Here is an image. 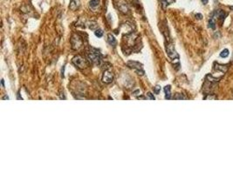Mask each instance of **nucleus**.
Masks as SVG:
<instances>
[{"mask_svg": "<svg viewBox=\"0 0 233 174\" xmlns=\"http://www.w3.org/2000/svg\"><path fill=\"white\" fill-rule=\"evenodd\" d=\"M87 57L90 62H92L94 64H100L101 63V54L98 50L91 48L90 51L87 52Z\"/></svg>", "mask_w": 233, "mask_h": 174, "instance_id": "f257e3e1", "label": "nucleus"}, {"mask_svg": "<svg viewBox=\"0 0 233 174\" xmlns=\"http://www.w3.org/2000/svg\"><path fill=\"white\" fill-rule=\"evenodd\" d=\"M72 64L74 65H76L78 68H81V69H84L87 66V62L86 59H84L83 58H81V56H76L72 58Z\"/></svg>", "mask_w": 233, "mask_h": 174, "instance_id": "f03ea898", "label": "nucleus"}, {"mask_svg": "<svg viewBox=\"0 0 233 174\" xmlns=\"http://www.w3.org/2000/svg\"><path fill=\"white\" fill-rule=\"evenodd\" d=\"M127 66L130 67V68H133L135 70L138 74H141V75H143L144 74V71L142 69V64L138 63V62H134V61H128L127 63Z\"/></svg>", "mask_w": 233, "mask_h": 174, "instance_id": "7ed1b4c3", "label": "nucleus"}, {"mask_svg": "<svg viewBox=\"0 0 233 174\" xmlns=\"http://www.w3.org/2000/svg\"><path fill=\"white\" fill-rule=\"evenodd\" d=\"M167 54L169 57V58H171L172 60H178L179 56L177 54V52L175 50V47L172 44H169L167 46Z\"/></svg>", "mask_w": 233, "mask_h": 174, "instance_id": "20e7f679", "label": "nucleus"}, {"mask_svg": "<svg viewBox=\"0 0 233 174\" xmlns=\"http://www.w3.org/2000/svg\"><path fill=\"white\" fill-rule=\"evenodd\" d=\"M71 42H72V46L73 49H79V47L82 45L81 38H79V36H77V35H73V36H72Z\"/></svg>", "mask_w": 233, "mask_h": 174, "instance_id": "39448f33", "label": "nucleus"}, {"mask_svg": "<svg viewBox=\"0 0 233 174\" xmlns=\"http://www.w3.org/2000/svg\"><path fill=\"white\" fill-rule=\"evenodd\" d=\"M217 19H218V18H217V11H214L212 13L211 17H210V18L209 20V27L210 28H211L212 30L216 29Z\"/></svg>", "mask_w": 233, "mask_h": 174, "instance_id": "423d86ee", "label": "nucleus"}, {"mask_svg": "<svg viewBox=\"0 0 233 174\" xmlns=\"http://www.w3.org/2000/svg\"><path fill=\"white\" fill-rule=\"evenodd\" d=\"M102 80H103L104 83L110 84L113 80H114V75H113V73L111 72V71H105V72L103 74V78H102Z\"/></svg>", "mask_w": 233, "mask_h": 174, "instance_id": "0eeeda50", "label": "nucleus"}, {"mask_svg": "<svg viewBox=\"0 0 233 174\" xmlns=\"http://www.w3.org/2000/svg\"><path fill=\"white\" fill-rule=\"evenodd\" d=\"M229 69V64H217L214 63V70L216 71H222L223 73H225Z\"/></svg>", "mask_w": 233, "mask_h": 174, "instance_id": "6e6552de", "label": "nucleus"}, {"mask_svg": "<svg viewBox=\"0 0 233 174\" xmlns=\"http://www.w3.org/2000/svg\"><path fill=\"white\" fill-rule=\"evenodd\" d=\"M217 18H218L219 20H221V22L223 23V22L224 21L227 14L225 13L224 11H222V10H217Z\"/></svg>", "mask_w": 233, "mask_h": 174, "instance_id": "1a4fd4ad", "label": "nucleus"}, {"mask_svg": "<svg viewBox=\"0 0 233 174\" xmlns=\"http://www.w3.org/2000/svg\"><path fill=\"white\" fill-rule=\"evenodd\" d=\"M171 86L170 85H167L164 87V91H165V98L166 99H170L171 98Z\"/></svg>", "mask_w": 233, "mask_h": 174, "instance_id": "9d476101", "label": "nucleus"}, {"mask_svg": "<svg viewBox=\"0 0 233 174\" xmlns=\"http://www.w3.org/2000/svg\"><path fill=\"white\" fill-rule=\"evenodd\" d=\"M107 41H108V44H110V45H113V46H115L117 44V41L116 39H115V38L114 36H113L112 34H108V36H107Z\"/></svg>", "mask_w": 233, "mask_h": 174, "instance_id": "9b49d317", "label": "nucleus"}, {"mask_svg": "<svg viewBox=\"0 0 233 174\" xmlns=\"http://www.w3.org/2000/svg\"><path fill=\"white\" fill-rule=\"evenodd\" d=\"M100 0H90L89 2V6L90 8H92L93 10H95L100 5Z\"/></svg>", "mask_w": 233, "mask_h": 174, "instance_id": "f8f14e48", "label": "nucleus"}, {"mask_svg": "<svg viewBox=\"0 0 233 174\" xmlns=\"http://www.w3.org/2000/svg\"><path fill=\"white\" fill-rule=\"evenodd\" d=\"M222 77H220V78H215V77H213L212 75H210V74H208V75L206 76V79L208 81L211 82V83H217V82H218L220 79H221Z\"/></svg>", "mask_w": 233, "mask_h": 174, "instance_id": "ddd939ff", "label": "nucleus"}, {"mask_svg": "<svg viewBox=\"0 0 233 174\" xmlns=\"http://www.w3.org/2000/svg\"><path fill=\"white\" fill-rule=\"evenodd\" d=\"M78 3H79V0H71V4H70L69 7L72 10H75L78 8Z\"/></svg>", "mask_w": 233, "mask_h": 174, "instance_id": "4468645a", "label": "nucleus"}, {"mask_svg": "<svg viewBox=\"0 0 233 174\" xmlns=\"http://www.w3.org/2000/svg\"><path fill=\"white\" fill-rule=\"evenodd\" d=\"M161 1H162V5H163V8H165L167 5H169V4L174 3L175 0H161Z\"/></svg>", "mask_w": 233, "mask_h": 174, "instance_id": "2eb2a0df", "label": "nucleus"}, {"mask_svg": "<svg viewBox=\"0 0 233 174\" xmlns=\"http://www.w3.org/2000/svg\"><path fill=\"white\" fill-rule=\"evenodd\" d=\"M230 52H229V50L228 49H224V51H223L221 53H220V57L221 58H227L228 56H229Z\"/></svg>", "mask_w": 233, "mask_h": 174, "instance_id": "dca6fc26", "label": "nucleus"}, {"mask_svg": "<svg viewBox=\"0 0 233 174\" xmlns=\"http://www.w3.org/2000/svg\"><path fill=\"white\" fill-rule=\"evenodd\" d=\"M94 34H95V36L98 37V38H101V37L103 36V31H102L101 29H97V30H95Z\"/></svg>", "mask_w": 233, "mask_h": 174, "instance_id": "f3484780", "label": "nucleus"}, {"mask_svg": "<svg viewBox=\"0 0 233 174\" xmlns=\"http://www.w3.org/2000/svg\"><path fill=\"white\" fill-rule=\"evenodd\" d=\"M97 23L96 22H91V23H90V25H89V28L91 29V30H94L95 28H97Z\"/></svg>", "mask_w": 233, "mask_h": 174, "instance_id": "a211bd4d", "label": "nucleus"}, {"mask_svg": "<svg viewBox=\"0 0 233 174\" xmlns=\"http://www.w3.org/2000/svg\"><path fill=\"white\" fill-rule=\"evenodd\" d=\"M160 91H161V86L156 85L155 87H154V92H155V94H159Z\"/></svg>", "mask_w": 233, "mask_h": 174, "instance_id": "6ab92c4d", "label": "nucleus"}, {"mask_svg": "<svg viewBox=\"0 0 233 174\" xmlns=\"http://www.w3.org/2000/svg\"><path fill=\"white\" fill-rule=\"evenodd\" d=\"M183 98H185L184 97L182 96L181 94H179V93H177L174 96V99H183Z\"/></svg>", "mask_w": 233, "mask_h": 174, "instance_id": "aec40b11", "label": "nucleus"}, {"mask_svg": "<svg viewBox=\"0 0 233 174\" xmlns=\"http://www.w3.org/2000/svg\"><path fill=\"white\" fill-rule=\"evenodd\" d=\"M147 96L149 97V99H151V100H155V98L154 97V95H152V93H151V92H148V93H147Z\"/></svg>", "mask_w": 233, "mask_h": 174, "instance_id": "412c9836", "label": "nucleus"}, {"mask_svg": "<svg viewBox=\"0 0 233 174\" xmlns=\"http://www.w3.org/2000/svg\"><path fill=\"white\" fill-rule=\"evenodd\" d=\"M204 99H217L216 96H209V97H205Z\"/></svg>", "mask_w": 233, "mask_h": 174, "instance_id": "4be33fe9", "label": "nucleus"}, {"mask_svg": "<svg viewBox=\"0 0 233 174\" xmlns=\"http://www.w3.org/2000/svg\"><path fill=\"white\" fill-rule=\"evenodd\" d=\"M196 17H197V19H199V20H200V19H202L203 15H202V14H197V15H196Z\"/></svg>", "mask_w": 233, "mask_h": 174, "instance_id": "5701e85b", "label": "nucleus"}, {"mask_svg": "<svg viewBox=\"0 0 233 174\" xmlns=\"http://www.w3.org/2000/svg\"><path fill=\"white\" fill-rule=\"evenodd\" d=\"M201 1H202V3L204 4H207V3L209 2V0H201Z\"/></svg>", "mask_w": 233, "mask_h": 174, "instance_id": "b1692460", "label": "nucleus"}, {"mask_svg": "<svg viewBox=\"0 0 233 174\" xmlns=\"http://www.w3.org/2000/svg\"><path fill=\"white\" fill-rule=\"evenodd\" d=\"M138 99H145V98H144V97H139Z\"/></svg>", "mask_w": 233, "mask_h": 174, "instance_id": "393cba45", "label": "nucleus"}, {"mask_svg": "<svg viewBox=\"0 0 233 174\" xmlns=\"http://www.w3.org/2000/svg\"><path fill=\"white\" fill-rule=\"evenodd\" d=\"M4 98V99H9V98H8V97H7V96H5V97H4V98Z\"/></svg>", "mask_w": 233, "mask_h": 174, "instance_id": "a878e982", "label": "nucleus"}, {"mask_svg": "<svg viewBox=\"0 0 233 174\" xmlns=\"http://www.w3.org/2000/svg\"><path fill=\"white\" fill-rule=\"evenodd\" d=\"M230 10H232V11H233V6H230Z\"/></svg>", "mask_w": 233, "mask_h": 174, "instance_id": "bb28decb", "label": "nucleus"}]
</instances>
